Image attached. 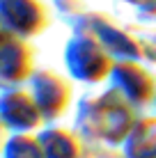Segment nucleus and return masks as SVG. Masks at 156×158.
<instances>
[{
    "label": "nucleus",
    "mask_w": 156,
    "mask_h": 158,
    "mask_svg": "<svg viewBox=\"0 0 156 158\" xmlns=\"http://www.w3.org/2000/svg\"><path fill=\"white\" fill-rule=\"evenodd\" d=\"M0 30H2V23H0Z\"/></svg>",
    "instance_id": "9b49d317"
},
{
    "label": "nucleus",
    "mask_w": 156,
    "mask_h": 158,
    "mask_svg": "<svg viewBox=\"0 0 156 158\" xmlns=\"http://www.w3.org/2000/svg\"><path fill=\"white\" fill-rule=\"evenodd\" d=\"M41 147H44L46 158H80L83 156V144L78 135L69 128H46L39 133Z\"/></svg>",
    "instance_id": "6e6552de"
},
{
    "label": "nucleus",
    "mask_w": 156,
    "mask_h": 158,
    "mask_svg": "<svg viewBox=\"0 0 156 158\" xmlns=\"http://www.w3.org/2000/svg\"><path fill=\"white\" fill-rule=\"evenodd\" d=\"M0 23L21 37H35L48 25V14L39 0H0Z\"/></svg>",
    "instance_id": "423d86ee"
},
{
    "label": "nucleus",
    "mask_w": 156,
    "mask_h": 158,
    "mask_svg": "<svg viewBox=\"0 0 156 158\" xmlns=\"http://www.w3.org/2000/svg\"><path fill=\"white\" fill-rule=\"evenodd\" d=\"M99 39L103 41V46L110 53H122V55H138V46L129 37H124L120 30L115 28H103L99 32Z\"/></svg>",
    "instance_id": "9d476101"
},
{
    "label": "nucleus",
    "mask_w": 156,
    "mask_h": 158,
    "mask_svg": "<svg viewBox=\"0 0 156 158\" xmlns=\"http://www.w3.org/2000/svg\"><path fill=\"white\" fill-rule=\"evenodd\" d=\"M112 89H117L126 101L142 106L154 94V80L152 76L138 67L136 62H115V69L110 73Z\"/></svg>",
    "instance_id": "0eeeda50"
},
{
    "label": "nucleus",
    "mask_w": 156,
    "mask_h": 158,
    "mask_svg": "<svg viewBox=\"0 0 156 158\" xmlns=\"http://www.w3.org/2000/svg\"><path fill=\"white\" fill-rule=\"evenodd\" d=\"M5 154L7 158H46L39 135L35 138L32 133H16L14 138H9L5 144Z\"/></svg>",
    "instance_id": "1a4fd4ad"
},
{
    "label": "nucleus",
    "mask_w": 156,
    "mask_h": 158,
    "mask_svg": "<svg viewBox=\"0 0 156 158\" xmlns=\"http://www.w3.org/2000/svg\"><path fill=\"white\" fill-rule=\"evenodd\" d=\"M35 73V51L25 37L0 30V80L9 85L30 80Z\"/></svg>",
    "instance_id": "7ed1b4c3"
},
{
    "label": "nucleus",
    "mask_w": 156,
    "mask_h": 158,
    "mask_svg": "<svg viewBox=\"0 0 156 158\" xmlns=\"http://www.w3.org/2000/svg\"><path fill=\"white\" fill-rule=\"evenodd\" d=\"M67 67L78 80L101 83L110 78L115 69V60L99 37L76 35L67 46Z\"/></svg>",
    "instance_id": "f03ea898"
},
{
    "label": "nucleus",
    "mask_w": 156,
    "mask_h": 158,
    "mask_svg": "<svg viewBox=\"0 0 156 158\" xmlns=\"http://www.w3.org/2000/svg\"><path fill=\"white\" fill-rule=\"evenodd\" d=\"M0 119L16 133H30L46 122L32 92L21 87H12L0 94Z\"/></svg>",
    "instance_id": "20e7f679"
},
{
    "label": "nucleus",
    "mask_w": 156,
    "mask_h": 158,
    "mask_svg": "<svg viewBox=\"0 0 156 158\" xmlns=\"http://www.w3.org/2000/svg\"><path fill=\"white\" fill-rule=\"evenodd\" d=\"M129 103L131 101H126L117 89H112L101 99L85 103V112H90V117L83 119V124L85 126L92 124V131L103 135L108 142L117 144L129 138V133L133 131V124H136V117H133V110L129 108Z\"/></svg>",
    "instance_id": "f257e3e1"
},
{
    "label": "nucleus",
    "mask_w": 156,
    "mask_h": 158,
    "mask_svg": "<svg viewBox=\"0 0 156 158\" xmlns=\"http://www.w3.org/2000/svg\"><path fill=\"white\" fill-rule=\"evenodd\" d=\"M30 92L35 96L37 106L41 108L46 122H53L60 115H64L69 103H71V85H69V80L62 78L55 71H48V69L32 73Z\"/></svg>",
    "instance_id": "39448f33"
}]
</instances>
